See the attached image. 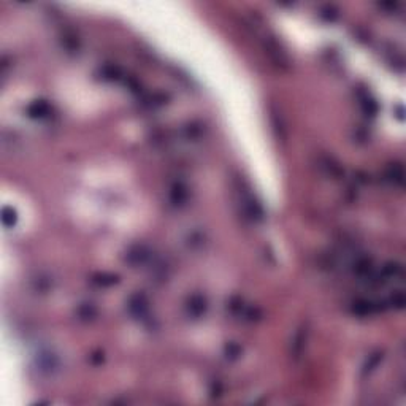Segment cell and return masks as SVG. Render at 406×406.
Masks as SVG:
<instances>
[{
  "label": "cell",
  "mask_w": 406,
  "mask_h": 406,
  "mask_svg": "<svg viewBox=\"0 0 406 406\" xmlns=\"http://www.w3.org/2000/svg\"><path fill=\"white\" fill-rule=\"evenodd\" d=\"M37 370L45 376H53L59 370V359L51 351H41L37 355Z\"/></svg>",
  "instance_id": "cell-1"
},
{
  "label": "cell",
  "mask_w": 406,
  "mask_h": 406,
  "mask_svg": "<svg viewBox=\"0 0 406 406\" xmlns=\"http://www.w3.org/2000/svg\"><path fill=\"white\" fill-rule=\"evenodd\" d=\"M205 310H206V302L202 295H194L187 303V311L190 316H194V318H200L205 313Z\"/></svg>",
  "instance_id": "cell-2"
},
{
  "label": "cell",
  "mask_w": 406,
  "mask_h": 406,
  "mask_svg": "<svg viewBox=\"0 0 406 406\" xmlns=\"http://www.w3.org/2000/svg\"><path fill=\"white\" fill-rule=\"evenodd\" d=\"M129 310L135 314V316H143L148 310V302L145 300L143 295H134L129 302Z\"/></svg>",
  "instance_id": "cell-3"
},
{
  "label": "cell",
  "mask_w": 406,
  "mask_h": 406,
  "mask_svg": "<svg viewBox=\"0 0 406 406\" xmlns=\"http://www.w3.org/2000/svg\"><path fill=\"white\" fill-rule=\"evenodd\" d=\"M27 113L30 118H45L49 114V105L43 100H37L29 106Z\"/></svg>",
  "instance_id": "cell-4"
},
{
  "label": "cell",
  "mask_w": 406,
  "mask_h": 406,
  "mask_svg": "<svg viewBox=\"0 0 406 406\" xmlns=\"http://www.w3.org/2000/svg\"><path fill=\"white\" fill-rule=\"evenodd\" d=\"M16 221H18V213L13 208V206H5L2 210V222L6 229L14 227Z\"/></svg>",
  "instance_id": "cell-5"
},
{
  "label": "cell",
  "mask_w": 406,
  "mask_h": 406,
  "mask_svg": "<svg viewBox=\"0 0 406 406\" xmlns=\"http://www.w3.org/2000/svg\"><path fill=\"white\" fill-rule=\"evenodd\" d=\"M303 341H305V335H303V328H302L300 332H297V335H295V343H294V354L295 355L300 354Z\"/></svg>",
  "instance_id": "cell-6"
}]
</instances>
